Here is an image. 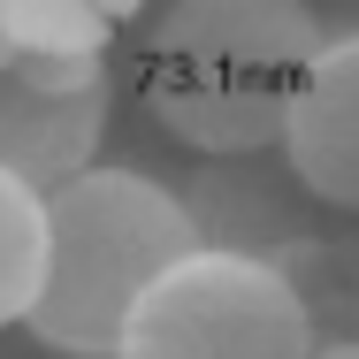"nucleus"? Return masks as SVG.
<instances>
[{
	"label": "nucleus",
	"instance_id": "1",
	"mask_svg": "<svg viewBox=\"0 0 359 359\" xmlns=\"http://www.w3.org/2000/svg\"><path fill=\"white\" fill-rule=\"evenodd\" d=\"M321 39L306 0H168L138 46V100L191 153H268Z\"/></svg>",
	"mask_w": 359,
	"mask_h": 359
},
{
	"label": "nucleus",
	"instance_id": "2",
	"mask_svg": "<svg viewBox=\"0 0 359 359\" xmlns=\"http://www.w3.org/2000/svg\"><path fill=\"white\" fill-rule=\"evenodd\" d=\"M46 276L23 313V329L54 352L115 359V337L138 298L176 252L199 245V222L176 191H161L138 168L84 161L76 176L46 184Z\"/></svg>",
	"mask_w": 359,
	"mask_h": 359
},
{
	"label": "nucleus",
	"instance_id": "3",
	"mask_svg": "<svg viewBox=\"0 0 359 359\" xmlns=\"http://www.w3.org/2000/svg\"><path fill=\"white\" fill-rule=\"evenodd\" d=\"M313 306L283 260L191 245L130 298L115 359H306Z\"/></svg>",
	"mask_w": 359,
	"mask_h": 359
},
{
	"label": "nucleus",
	"instance_id": "4",
	"mask_svg": "<svg viewBox=\"0 0 359 359\" xmlns=\"http://www.w3.org/2000/svg\"><path fill=\"white\" fill-rule=\"evenodd\" d=\"M107 54H8L0 62V168L31 191L76 176L107 130Z\"/></svg>",
	"mask_w": 359,
	"mask_h": 359
},
{
	"label": "nucleus",
	"instance_id": "5",
	"mask_svg": "<svg viewBox=\"0 0 359 359\" xmlns=\"http://www.w3.org/2000/svg\"><path fill=\"white\" fill-rule=\"evenodd\" d=\"M283 161L313 199L359 215V31L321 39V54L306 62L283 123Z\"/></svg>",
	"mask_w": 359,
	"mask_h": 359
},
{
	"label": "nucleus",
	"instance_id": "6",
	"mask_svg": "<svg viewBox=\"0 0 359 359\" xmlns=\"http://www.w3.org/2000/svg\"><path fill=\"white\" fill-rule=\"evenodd\" d=\"M145 0H0L8 54H107Z\"/></svg>",
	"mask_w": 359,
	"mask_h": 359
},
{
	"label": "nucleus",
	"instance_id": "7",
	"mask_svg": "<svg viewBox=\"0 0 359 359\" xmlns=\"http://www.w3.org/2000/svg\"><path fill=\"white\" fill-rule=\"evenodd\" d=\"M46 276V199L0 168V329H15Z\"/></svg>",
	"mask_w": 359,
	"mask_h": 359
},
{
	"label": "nucleus",
	"instance_id": "8",
	"mask_svg": "<svg viewBox=\"0 0 359 359\" xmlns=\"http://www.w3.org/2000/svg\"><path fill=\"white\" fill-rule=\"evenodd\" d=\"M306 359H359V337H344V344H313Z\"/></svg>",
	"mask_w": 359,
	"mask_h": 359
},
{
	"label": "nucleus",
	"instance_id": "9",
	"mask_svg": "<svg viewBox=\"0 0 359 359\" xmlns=\"http://www.w3.org/2000/svg\"><path fill=\"white\" fill-rule=\"evenodd\" d=\"M352 337H359V276H352Z\"/></svg>",
	"mask_w": 359,
	"mask_h": 359
},
{
	"label": "nucleus",
	"instance_id": "10",
	"mask_svg": "<svg viewBox=\"0 0 359 359\" xmlns=\"http://www.w3.org/2000/svg\"><path fill=\"white\" fill-rule=\"evenodd\" d=\"M0 62H8V31H0Z\"/></svg>",
	"mask_w": 359,
	"mask_h": 359
}]
</instances>
